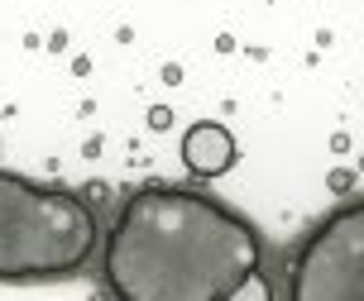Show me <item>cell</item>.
I'll return each instance as SVG.
<instances>
[{
	"label": "cell",
	"mask_w": 364,
	"mask_h": 301,
	"mask_svg": "<svg viewBox=\"0 0 364 301\" xmlns=\"http://www.w3.org/2000/svg\"><path fill=\"white\" fill-rule=\"evenodd\" d=\"M101 283L120 301L273 297L259 230L211 192L182 182H144L120 201L101 248Z\"/></svg>",
	"instance_id": "cell-1"
},
{
	"label": "cell",
	"mask_w": 364,
	"mask_h": 301,
	"mask_svg": "<svg viewBox=\"0 0 364 301\" xmlns=\"http://www.w3.org/2000/svg\"><path fill=\"white\" fill-rule=\"evenodd\" d=\"M350 182H355V177H350V173H331V187H336V192H346Z\"/></svg>",
	"instance_id": "cell-6"
},
{
	"label": "cell",
	"mask_w": 364,
	"mask_h": 301,
	"mask_svg": "<svg viewBox=\"0 0 364 301\" xmlns=\"http://www.w3.org/2000/svg\"><path fill=\"white\" fill-rule=\"evenodd\" d=\"M101 244V220L68 187L0 173V283L77 278Z\"/></svg>",
	"instance_id": "cell-2"
},
{
	"label": "cell",
	"mask_w": 364,
	"mask_h": 301,
	"mask_svg": "<svg viewBox=\"0 0 364 301\" xmlns=\"http://www.w3.org/2000/svg\"><path fill=\"white\" fill-rule=\"evenodd\" d=\"M288 301H364V201L331 211L288 268Z\"/></svg>",
	"instance_id": "cell-3"
},
{
	"label": "cell",
	"mask_w": 364,
	"mask_h": 301,
	"mask_svg": "<svg viewBox=\"0 0 364 301\" xmlns=\"http://www.w3.org/2000/svg\"><path fill=\"white\" fill-rule=\"evenodd\" d=\"M235 158H240L235 134H230L225 124H216V120H201V124H192V129L182 134V163H187V173L201 177V182L225 177V173L235 168Z\"/></svg>",
	"instance_id": "cell-4"
},
{
	"label": "cell",
	"mask_w": 364,
	"mask_h": 301,
	"mask_svg": "<svg viewBox=\"0 0 364 301\" xmlns=\"http://www.w3.org/2000/svg\"><path fill=\"white\" fill-rule=\"evenodd\" d=\"M168 120H173L168 110H154V115H149V124H154V129H168Z\"/></svg>",
	"instance_id": "cell-5"
}]
</instances>
